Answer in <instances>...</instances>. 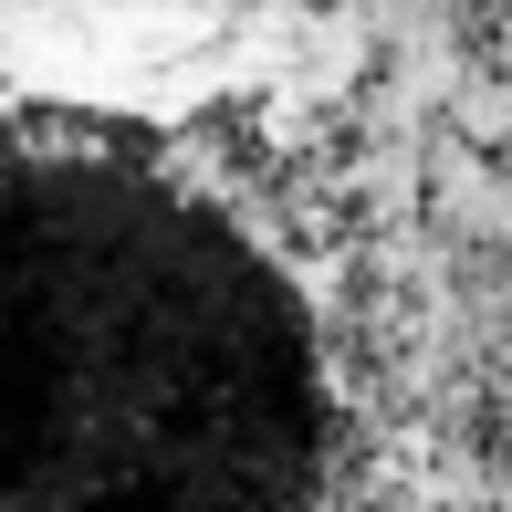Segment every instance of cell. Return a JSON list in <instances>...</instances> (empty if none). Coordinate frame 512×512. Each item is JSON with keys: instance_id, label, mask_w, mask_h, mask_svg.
I'll return each mask as SVG.
<instances>
[{"instance_id": "6da1fadb", "label": "cell", "mask_w": 512, "mask_h": 512, "mask_svg": "<svg viewBox=\"0 0 512 512\" xmlns=\"http://www.w3.org/2000/svg\"><path fill=\"white\" fill-rule=\"evenodd\" d=\"M0 512H335V366L241 178L0 84Z\"/></svg>"}]
</instances>
